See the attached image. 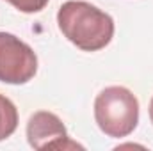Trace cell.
Segmentation results:
<instances>
[{"label":"cell","instance_id":"6da1fadb","mask_svg":"<svg viewBox=\"0 0 153 151\" xmlns=\"http://www.w3.org/2000/svg\"><path fill=\"white\" fill-rule=\"evenodd\" d=\"M62 36L82 52H98L114 38V20L105 11L84 0H68L57 11Z\"/></svg>","mask_w":153,"mask_h":151},{"label":"cell","instance_id":"7a4b0ae2","mask_svg":"<svg viewBox=\"0 0 153 151\" xmlns=\"http://www.w3.org/2000/svg\"><path fill=\"white\" fill-rule=\"evenodd\" d=\"M94 119L107 137H128L139 123V100L123 85L105 87L94 100Z\"/></svg>","mask_w":153,"mask_h":151},{"label":"cell","instance_id":"3957f363","mask_svg":"<svg viewBox=\"0 0 153 151\" xmlns=\"http://www.w3.org/2000/svg\"><path fill=\"white\" fill-rule=\"evenodd\" d=\"M38 73L36 52L20 38L0 32V82L22 85L30 82Z\"/></svg>","mask_w":153,"mask_h":151},{"label":"cell","instance_id":"277c9868","mask_svg":"<svg viewBox=\"0 0 153 151\" xmlns=\"http://www.w3.org/2000/svg\"><path fill=\"white\" fill-rule=\"evenodd\" d=\"M27 141L34 150H84L68 137V130L59 115L48 110H38L27 123Z\"/></svg>","mask_w":153,"mask_h":151},{"label":"cell","instance_id":"5b68a950","mask_svg":"<svg viewBox=\"0 0 153 151\" xmlns=\"http://www.w3.org/2000/svg\"><path fill=\"white\" fill-rule=\"evenodd\" d=\"M18 128L16 105L4 94H0V141L11 137Z\"/></svg>","mask_w":153,"mask_h":151},{"label":"cell","instance_id":"8992f818","mask_svg":"<svg viewBox=\"0 0 153 151\" xmlns=\"http://www.w3.org/2000/svg\"><path fill=\"white\" fill-rule=\"evenodd\" d=\"M5 2H9L13 7H16L18 11L27 13V14L43 11L48 4V0H5Z\"/></svg>","mask_w":153,"mask_h":151},{"label":"cell","instance_id":"52a82bcc","mask_svg":"<svg viewBox=\"0 0 153 151\" xmlns=\"http://www.w3.org/2000/svg\"><path fill=\"white\" fill-rule=\"evenodd\" d=\"M150 119H152V123H153V98H152V101H150Z\"/></svg>","mask_w":153,"mask_h":151}]
</instances>
